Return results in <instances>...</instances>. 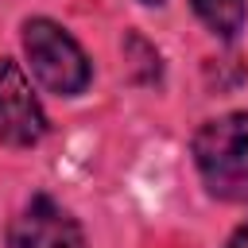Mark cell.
I'll return each instance as SVG.
<instances>
[{"instance_id": "cell-6", "label": "cell", "mask_w": 248, "mask_h": 248, "mask_svg": "<svg viewBox=\"0 0 248 248\" xmlns=\"http://www.w3.org/2000/svg\"><path fill=\"white\" fill-rule=\"evenodd\" d=\"M225 248H248V221H240V225L232 229V236H229Z\"/></svg>"}, {"instance_id": "cell-4", "label": "cell", "mask_w": 248, "mask_h": 248, "mask_svg": "<svg viewBox=\"0 0 248 248\" xmlns=\"http://www.w3.org/2000/svg\"><path fill=\"white\" fill-rule=\"evenodd\" d=\"M8 248H85V236L70 209L46 194H35L8 225Z\"/></svg>"}, {"instance_id": "cell-3", "label": "cell", "mask_w": 248, "mask_h": 248, "mask_svg": "<svg viewBox=\"0 0 248 248\" xmlns=\"http://www.w3.org/2000/svg\"><path fill=\"white\" fill-rule=\"evenodd\" d=\"M46 136V112L31 93L19 62L0 58V143L8 147H35Z\"/></svg>"}, {"instance_id": "cell-1", "label": "cell", "mask_w": 248, "mask_h": 248, "mask_svg": "<svg viewBox=\"0 0 248 248\" xmlns=\"http://www.w3.org/2000/svg\"><path fill=\"white\" fill-rule=\"evenodd\" d=\"M194 167L217 202H248V108L205 120L194 132Z\"/></svg>"}, {"instance_id": "cell-5", "label": "cell", "mask_w": 248, "mask_h": 248, "mask_svg": "<svg viewBox=\"0 0 248 248\" xmlns=\"http://www.w3.org/2000/svg\"><path fill=\"white\" fill-rule=\"evenodd\" d=\"M198 19L225 43H232L248 23V0H190Z\"/></svg>"}, {"instance_id": "cell-7", "label": "cell", "mask_w": 248, "mask_h": 248, "mask_svg": "<svg viewBox=\"0 0 248 248\" xmlns=\"http://www.w3.org/2000/svg\"><path fill=\"white\" fill-rule=\"evenodd\" d=\"M143 4H163V0H143Z\"/></svg>"}, {"instance_id": "cell-2", "label": "cell", "mask_w": 248, "mask_h": 248, "mask_svg": "<svg viewBox=\"0 0 248 248\" xmlns=\"http://www.w3.org/2000/svg\"><path fill=\"white\" fill-rule=\"evenodd\" d=\"M23 54L35 81L58 97H78L93 81V66L78 46V39L46 16H35L23 23Z\"/></svg>"}]
</instances>
